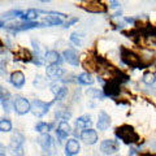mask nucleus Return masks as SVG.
Here are the masks:
<instances>
[{
	"label": "nucleus",
	"instance_id": "nucleus-18",
	"mask_svg": "<svg viewBox=\"0 0 156 156\" xmlns=\"http://www.w3.org/2000/svg\"><path fill=\"white\" fill-rule=\"evenodd\" d=\"M62 73H64L62 68L57 66V65H50V66H47V76L50 77V78H60Z\"/></svg>",
	"mask_w": 156,
	"mask_h": 156
},
{
	"label": "nucleus",
	"instance_id": "nucleus-12",
	"mask_svg": "<svg viewBox=\"0 0 156 156\" xmlns=\"http://www.w3.org/2000/svg\"><path fill=\"white\" fill-rule=\"evenodd\" d=\"M62 56H64L65 61L68 62V64H70V65H73V66H77L78 62H80V60H78L77 52L73 50V48H68V50H65L64 53H62Z\"/></svg>",
	"mask_w": 156,
	"mask_h": 156
},
{
	"label": "nucleus",
	"instance_id": "nucleus-19",
	"mask_svg": "<svg viewBox=\"0 0 156 156\" xmlns=\"http://www.w3.org/2000/svg\"><path fill=\"white\" fill-rule=\"evenodd\" d=\"M14 57H16V60H21V61H27V62L33 61L31 53L29 52L26 48H21V50H18V52H16Z\"/></svg>",
	"mask_w": 156,
	"mask_h": 156
},
{
	"label": "nucleus",
	"instance_id": "nucleus-33",
	"mask_svg": "<svg viewBox=\"0 0 156 156\" xmlns=\"http://www.w3.org/2000/svg\"><path fill=\"white\" fill-rule=\"evenodd\" d=\"M77 21H78V18H72L70 21H68V22L65 23V27H69V26L72 25V23H74V22H77Z\"/></svg>",
	"mask_w": 156,
	"mask_h": 156
},
{
	"label": "nucleus",
	"instance_id": "nucleus-20",
	"mask_svg": "<svg viewBox=\"0 0 156 156\" xmlns=\"http://www.w3.org/2000/svg\"><path fill=\"white\" fill-rule=\"evenodd\" d=\"M46 60L50 62L51 65H56L61 61V58H60V55H58L56 51H48L46 53Z\"/></svg>",
	"mask_w": 156,
	"mask_h": 156
},
{
	"label": "nucleus",
	"instance_id": "nucleus-29",
	"mask_svg": "<svg viewBox=\"0 0 156 156\" xmlns=\"http://www.w3.org/2000/svg\"><path fill=\"white\" fill-rule=\"evenodd\" d=\"M66 94H68V89H66V87H61L60 91H58V92H57V95H56V100L64 99Z\"/></svg>",
	"mask_w": 156,
	"mask_h": 156
},
{
	"label": "nucleus",
	"instance_id": "nucleus-9",
	"mask_svg": "<svg viewBox=\"0 0 156 156\" xmlns=\"http://www.w3.org/2000/svg\"><path fill=\"white\" fill-rule=\"evenodd\" d=\"M81 139L86 144H95L98 142V133L92 129H86L81 133Z\"/></svg>",
	"mask_w": 156,
	"mask_h": 156
},
{
	"label": "nucleus",
	"instance_id": "nucleus-16",
	"mask_svg": "<svg viewBox=\"0 0 156 156\" xmlns=\"http://www.w3.org/2000/svg\"><path fill=\"white\" fill-rule=\"evenodd\" d=\"M38 142H39V144L42 146V148H43V150L47 151V150H50V148L52 147L53 140H52V136L48 134V133H46V134H42L41 136H39Z\"/></svg>",
	"mask_w": 156,
	"mask_h": 156
},
{
	"label": "nucleus",
	"instance_id": "nucleus-3",
	"mask_svg": "<svg viewBox=\"0 0 156 156\" xmlns=\"http://www.w3.org/2000/svg\"><path fill=\"white\" fill-rule=\"evenodd\" d=\"M23 135L21 133H14L11 138V144H9V147L12 150V154L14 156H23Z\"/></svg>",
	"mask_w": 156,
	"mask_h": 156
},
{
	"label": "nucleus",
	"instance_id": "nucleus-26",
	"mask_svg": "<svg viewBox=\"0 0 156 156\" xmlns=\"http://www.w3.org/2000/svg\"><path fill=\"white\" fill-rule=\"evenodd\" d=\"M87 95L92 96V98H99V99H103V98L105 96L103 92L99 91L98 89H90V90H87Z\"/></svg>",
	"mask_w": 156,
	"mask_h": 156
},
{
	"label": "nucleus",
	"instance_id": "nucleus-2",
	"mask_svg": "<svg viewBox=\"0 0 156 156\" xmlns=\"http://www.w3.org/2000/svg\"><path fill=\"white\" fill-rule=\"evenodd\" d=\"M121 60H122L126 65H129L131 68H139V69H143V62L142 58L138 55H135L134 52H131L130 50H126V48H121Z\"/></svg>",
	"mask_w": 156,
	"mask_h": 156
},
{
	"label": "nucleus",
	"instance_id": "nucleus-11",
	"mask_svg": "<svg viewBox=\"0 0 156 156\" xmlns=\"http://www.w3.org/2000/svg\"><path fill=\"white\" fill-rule=\"evenodd\" d=\"M109 125H111V117L109 115H107L104 111H100L99 112V120H98V129L101 130V131H105L107 129L109 128Z\"/></svg>",
	"mask_w": 156,
	"mask_h": 156
},
{
	"label": "nucleus",
	"instance_id": "nucleus-14",
	"mask_svg": "<svg viewBox=\"0 0 156 156\" xmlns=\"http://www.w3.org/2000/svg\"><path fill=\"white\" fill-rule=\"evenodd\" d=\"M11 83L17 87V89H21V87L25 85V76H23L22 72H14L11 74Z\"/></svg>",
	"mask_w": 156,
	"mask_h": 156
},
{
	"label": "nucleus",
	"instance_id": "nucleus-28",
	"mask_svg": "<svg viewBox=\"0 0 156 156\" xmlns=\"http://www.w3.org/2000/svg\"><path fill=\"white\" fill-rule=\"evenodd\" d=\"M70 116H72V113H70V112H68V111H65V112H56V117H57V119L68 120V119H70Z\"/></svg>",
	"mask_w": 156,
	"mask_h": 156
},
{
	"label": "nucleus",
	"instance_id": "nucleus-21",
	"mask_svg": "<svg viewBox=\"0 0 156 156\" xmlns=\"http://www.w3.org/2000/svg\"><path fill=\"white\" fill-rule=\"evenodd\" d=\"M77 81L80 82L81 85H86V86L94 83V78H92L90 73H81V74L77 77Z\"/></svg>",
	"mask_w": 156,
	"mask_h": 156
},
{
	"label": "nucleus",
	"instance_id": "nucleus-34",
	"mask_svg": "<svg viewBox=\"0 0 156 156\" xmlns=\"http://www.w3.org/2000/svg\"><path fill=\"white\" fill-rule=\"evenodd\" d=\"M5 155V147L3 144H0V156H4Z\"/></svg>",
	"mask_w": 156,
	"mask_h": 156
},
{
	"label": "nucleus",
	"instance_id": "nucleus-37",
	"mask_svg": "<svg viewBox=\"0 0 156 156\" xmlns=\"http://www.w3.org/2000/svg\"><path fill=\"white\" fill-rule=\"evenodd\" d=\"M0 47H3V43H2V41H0Z\"/></svg>",
	"mask_w": 156,
	"mask_h": 156
},
{
	"label": "nucleus",
	"instance_id": "nucleus-32",
	"mask_svg": "<svg viewBox=\"0 0 156 156\" xmlns=\"http://www.w3.org/2000/svg\"><path fill=\"white\" fill-rule=\"evenodd\" d=\"M129 156H140V155L138 154V151H136L135 148H131L130 152H129Z\"/></svg>",
	"mask_w": 156,
	"mask_h": 156
},
{
	"label": "nucleus",
	"instance_id": "nucleus-7",
	"mask_svg": "<svg viewBox=\"0 0 156 156\" xmlns=\"http://www.w3.org/2000/svg\"><path fill=\"white\" fill-rule=\"evenodd\" d=\"M120 94V78H113L107 82L104 86V95L105 96H117Z\"/></svg>",
	"mask_w": 156,
	"mask_h": 156
},
{
	"label": "nucleus",
	"instance_id": "nucleus-4",
	"mask_svg": "<svg viewBox=\"0 0 156 156\" xmlns=\"http://www.w3.org/2000/svg\"><path fill=\"white\" fill-rule=\"evenodd\" d=\"M87 12L91 13H104L107 12V5L101 2H96V0H90V2H83L81 5Z\"/></svg>",
	"mask_w": 156,
	"mask_h": 156
},
{
	"label": "nucleus",
	"instance_id": "nucleus-31",
	"mask_svg": "<svg viewBox=\"0 0 156 156\" xmlns=\"http://www.w3.org/2000/svg\"><path fill=\"white\" fill-rule=\"evenodd\" d=\"M5 61H0V76L5 77L7 76V69H5Z\"/></svg>",
	"mask_w": 156,
	"mask_h": 156
},
{
	"label": "nucleus",
	"instance_id": "nucleus-22",
	"mask_svg": "<svg viewBox=\"0 0 156 156\" xmlns=\"http://www.w3.org/2000/svg\"><path fill=\"white\" fill-rule=\"evenodd\" d=\"M39 13H41V11H37V9H27L26 12H23L21 18L26 20V22H33V20H35Z\"/></svg>",
	"mask_w": 156,
	"mask_h": 156
},
{
	"label": "nucleus",
	"instance_id": "nucleus-13",
	"mask_svg": "<svg viewBox=\"0 0 156 156\" xmlns=\"http://www.w3.org/2000/svg\"><path fill=\"white\" fill-rule=\"evenodd\" d=\"M80 143H78L77 139H69L68 143L65 146V155L66 156H73L80 152Z\"/></svg>",
	"mask_w": 156,
	"mask_h": 156
},
{
	"label": "nucleus",
	"instance_id": "nucleus-10",
	"mask_svg": "<svg viewBox=\"0 0 156 156\" xmlns=\"http://www.w3.org/2000/svg\"><path fill=\"white\" fill-rule=\"evenodd\" d=\"M34 27H42V23L41 22H25V23H21V25H9L8 29L12 30L14 33L17 31H23V30H30V29H34Z\"/></svg>",
	"mask_w": 156,
	"mask_h": 156
},
{
	"label": "nucleus",
	"instance_id": "nucleus-35",
	"mask_svg": "<svg viewBox=\"0 0 156 156\" xmlns=\"http://www.w3.org/2000/svg\"><path fill=\"white\" fill-rule=\"evenodd\" d=\"M109 4H111V7H112V8L120 7V3H119V2H109Z\"/></svg>",
	"mask_w": 156,
	"mask_h": 156
},
{
	"label": "nucleus",
	"instance_id": "nucleus-30",
	"mask_svg": "<svg viewBox=\"0 0 156 156\" xmlns=\"http://www.w3.org/2000/svg\"><path fill=\"white\" fill-rule=\"evenodd\" d=\"M70 41L74 43L76 46H81V43H82V42H81V38L78 37L77 34H72V35H70Z\"/></svg>",
	"mask_w": 156,
	"mask_h": 156
},
{
	"label": "nucleus",
	"instance_id": "nucleus-25",
	"mask_svg": "<svg viewBox=\"0 0 156 156\" xmlns=\"http://www.w3.org/2000/svg\"><path fill=\"white\" fill-rule=\"evenodd\" d=\"M12 124L9 120H0V131H11Z\"/></svg>",
	"mask_w": 156,
	"mask_h": 156
},
{
	"label": "nucleus",
	"instance_id": "nucleus-15",
	"mask_svg": "<svg viewBox=\"0 0 156 156\" xmlns=\"http://www.w3.org/2000/svg\"><path fill=\"white\" fill-rule=\"evenodd\" d=\"M70 126H69V124L66 122V121H61L60 124H58V126H57V130H56V133H57V136L60 139H65V138H68V135L70 134Z\"/></svg>",
	"mask_w": 156,
	"mask_h": 156
},
{
	"label": "nucleus",
	"instance_id": "nucleus-1",
	"mask_svg": "<svg viewBox=\"0 0 156 156\" xmlns=\"http://www.w3.org/2000/svg\"><path fill=\"white\" fill-rule=\"evenodd\" d=\"M115 133H116L117 138H119L120 140H122V142L126 143V144H133V143H136L139 140L138 133H136L133 126H130V125L119 126Z\"/></svg>",
	"mask_w": 156,
	"mask_h": 156
},
{
	"label": "nucleus",
	"instance_id": "nucleus-8",
	"mask_svg": "<svg viewBox=\"0 0 156 156\" xmlns=\"http://www.w3.org/2000/svg\"><path fill=\"white\" fill-rule=\"evenodd\" d=\"M14 109H16L18 115H26L27 112L31 111V104L29 103V100L25 99V98L18 96L14 100Z\"/></svg>",
	"mask_w": 156,
	"mask_h": 156
},
{
	"label": "nucleus",
	"instance_id": "nucleus-17",
	"mask_svg": "<svg viewBox=\"0 0 156 156\" xmlns=\"http://www.w3.org/2000/svg\"><path fill=\"white\" fill-rule=\"evenodd\" d=\"M92 125L91 122V119H90V116H81L80 119H77L76 120V126L77 128H80V129H90V126Z\"/></svg>",
	"mask_w": 156,
	"mask_h": 156
},
{
	"label": "nucleus",
	"instance_id": "nucleus-6",
	"mask_svg": "<svg viewBox=\"0 0 156 156\" xmlns=\"http://www.w3.org/2000/svg\"><path fill=\"white\" fill-rule=\"evenodd\" d=\"M119 148H120L119 142L113 139H105L100 143V151L104 155H113L119 151Z\"/></svg>",
	"mask_w": 156,
	"mask_h": 156
},
{
	"label": "nucleus",
	"instance_id": "nucleus-24",
	"mask_svg": "<svg viewBox=\"0 0 156 156\" xmlns=\"http://www.w3.org/2000/svg\"><path fill=\"white\" fill-rule=\"evenodd\" d=\"M142 81L144 82L146 85H154L156 82V74H155V73H151V72L144 73Z\"/></svg>",
	"mask_w": 156,
	"mask_h": 156
},
{
	"label": "nucleus",
	"instance_id": "nucleus-36",
	"mask_svg": "<svg viewBox=\"0 0 156 156\" xmlns=\"http://www.w3.org/2000/svg\"><path fill=\"white\" fill-rule=\"evenodd\" d=\"M3 26H4V23H3L2 21H0V27H3Z\"/></svg>",
	"mask_w": 156,
	"mask_h": 156
},
{
	"label": "nucleus",
	"instance_id": "nucleus-23",
	"mask_svg": "<svg viewBox=\"0 0 156 156\" xmlns=\"http://www.w3.org/2000/svg\"><path fill=\"white\" fill-rule=\"evenodd\" d=\"M52 124H47V122H39V124H37V126H35V130L37 131H39V133H43V134H46V133H48L51 129H52Z\"/></svg>",
	"mask_w": 156,
	"mask_h": 156
},
{
	"label": "nucleus",
	"instance_id": "nucleus-5",
	"mask_svg": "<svg viewBox=\"0 0 156 156\" xmlns=\"http://www.w3.org/2000/svg\"><path fill=\"white\" fill-rule=\"evenodd\" d=\"M51 105H52V101L51 103H44V101H42V100H37L35 99L31 103V112H33L34 116L42 117L48 112V109H50Z\"/></svg>",
	"mask_w": 156,
	"mask_h": 156
},
{
	"label": "nucleus",
	"instance_id": "nucleus-27",
	"mask_svg": "<svg viewBox=\"0 0 156 156\" xmlns=\"http://www.w3.org/2000/svg\"><path fill=\"white\" fill-rule=\"evenodd\" d=\"M23 14V12H21V11H9V12H7V13H4L3 14V18H13V17H21Z\"/></svg>",
	"mask_w": 156,
	"mask_h": 156
}]
</instances>
